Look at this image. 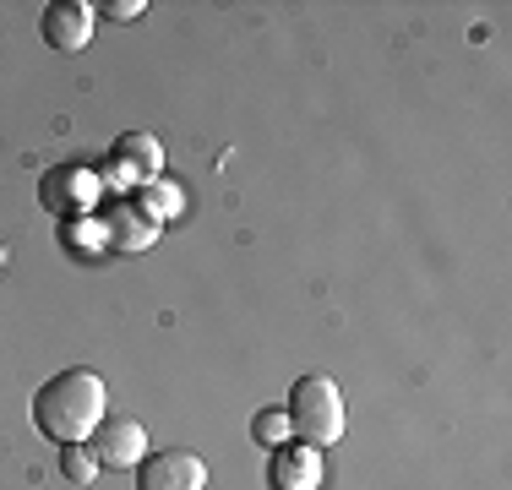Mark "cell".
<instances>
[{"mask_svg": "<svg viewBox=\"0 0 512 490\" xmlns=\"http://www.w3.org/2000/svg\"><path fill=\"white\" fill-rule=\"evenodd\" d=\"M60 474H66L71 485H93V480H99V452H93L88 441L60 447Z\"/></svg>", "mask_w": 512, "mask_h": 490, "instance_id": "cell-11", "label": "cell"}, {"mask_svg": "<svg viewBox=\"0 0 512 490\" xmlns=\"http://www.w3.org/2000/svg\"><path fill=\"white\" fill-rule=\"evenodd\" d=\"M284 414H289V431H295L306 447H338L349 431V414H344V392H338L327 376H300L295 387H289V403H284Z\"/></svg>", "mask_w": 512, "mask_h": 490, "instance_id": "cell-2", "label": "cell"}, {"mask_svg": "<svg viewBox=\"0 0 512 490\" xmlns=\"http://www.w3.org/2000/svg\"><path fill=\"white\" fill-rule=\"evenodd\" d=\"M137 207L148 218H158V224H169V218L180 213V186H175V180H164V175H153L148 186H137Z\"/></svg>", "mask_w": 512, "mask_h": 490, "instance_id": "cell-10", "label": "cell"}, {"mask_svg": "<svg viewBox=\"0 0 512 490\" xmlns=\"http://www.w3.org/2000/svg\"><path fill=\"white\" fill-rule=\"evenodd\" d=\"M0 273H6V245H0Z\"/></svg>", "mask_w": 512, "mask_h": 490, "instance_id": "cell-15", "label": "cell"}, {"mask_svg": "<svg viewBox=\"0 0 512 490\" xmlns=\"http://www.w3.org/2000/svg\"><path fill=\"white\" fill-rule=\"evenodd\" d=\"M39 33L50 49H60V55H77V49H88V39H93V6H82V0H55V6H44Z\"/></svg>", "mask_w": 512, "mask_h": 490, "instance_id": "cell-7", "label": "cell"}, {"mask_svg": "<svg viewBox=\"0 0 512 490\" xmlns=\"http://www.w3.org/2000/svg\"><path fill=\"white\" fill-rule=\"evenodd\" d=\"M322 485V452L289 436L284 447H273V490H316Z\"/></svg>", "mask_w": 512, "mask_h": 490, "instance_id": "cell-9", "label": "cell"}, {"mask_svg": "<svg viewBox=\"0 0 512 490\" xmlns=\"http://www.w3.org/2000/svg\"><path fill=\"white\" fill-rule=\"evenodd\" d=\"M137 490H207V463L180 447L148 452L137 463Z\"/></svg>", "mask_w": 512, "mask_h": 490, "instance_id": "cell-4", "label": "cell"}, {"mask_svg": "<svg viewBox=\"0 0 512 490\" xmlns=\"http://www.w3.org/2000/svg\"><path fill=\"white\" fill-rule=\"evenodd\" d=\"M93 11H104V17H115V22H137L148 6H142V0H109V6H93Z\"/></svg>", "mask_w": 512, "mask_h": 490, "instance_id": "cell-14", "label": "cell"}, {"mask_svg": "<svg viewBox=\"0 0 512 490\" xmlns=\"http://www.w3.org/2000/svg\"><path fill=\"white\" fill-rule=\"evenodd\" d=\"M60 240H66L71 256H99V251H109L99 218H66V235H60Z\"/></svg>", "mask_w": 512, "mask_h": 490, "instance_id": "cell-12", "label": "cell"}, {"mask_svg": "<svg viewBox=\"0 0 512 490\" xmlns=\"http://www.w3.org/2000/svg\"><path fill=\"white\" fill-rule=\"evenodd\" d=\"M164 169V142L148 137V131H126L109 153L104 175L99 180H115V186H148V180Z\"/></svg>", "mask_w": 512, "mask_h": 490, "instance_id": "cell-5", "label": "cell"}, {"mask_svg": "<svg viewBox=\"0 0 512 490\" xmlns=\"http://www.w3.org/2000/svg\"><path fill=\"white\" fill-rule=\"evenodd\" d=\"M93 452H99V469H137L148 458V431L126 414H104V425L93 431Z\"/></svg>", "mask_w": 512, "mask_h": 490, "instance_id": "cell-6", "label": "cell"}, {"mask_svg": "<svg viewBox=\"0 0 512 490\" xmlns=\"http://www.w3.org/2000/svg\"><path fill=\"white\" fill-rule=\"evenodd\" d=\"M251 436L262 441V447H284L295 431H289V414H284V409H262V414L251 420Z\"/></svg>", "mask_w": 512, "mask_h": 490, "instance_id": "cell-13", "label": "cell"}, {"mask_svg": "<svg viewBox=\"0 0 512 490\" xmlns=\"http://www.w3.org/2000/svg\"><path fill=\"white\" fill-rule=\"evenodd\" d=\"M99 224H104V245H109V251H148V245L164 235L158 218H148L137 207V196H131V202H115Z\"/></svg>", "mask_w": 512, "mask_h": 490, "instance_id": "cell-8", "label": "cell"}, {"mask_svg": "<svg viewBox=\"0 0 512 490\" xmlns=\"http://www.w3.org/2000/svg\"><path fill=\"white\" fill-rule=\"evenodd\" d=\"M109 414V387L99 371L88 365H66L55 371L50 382L33 392V425H39L50 441L71 447V441H93V431L104 425Z\"/></svg>", "mask_w": 512, "mask_h": 490, "instance_id": "cell-1", "label": "cell"}, {"mask_svg": "<svg viewBox=\"0 0 512 490\" xmlns=\"http://www.w3.org/2000/svg\"><path fill=\"white\" fill-rule=\"evenodd\" d=\"M99 191H104V180H99V169H88V164H60L39 186L44 207L60 218H88L93 202H99Z\"/></svg>", "mask_w": 512, "mask_h": 490, "instance_id": "cell-3", "label": "cell"}]
</instances>
